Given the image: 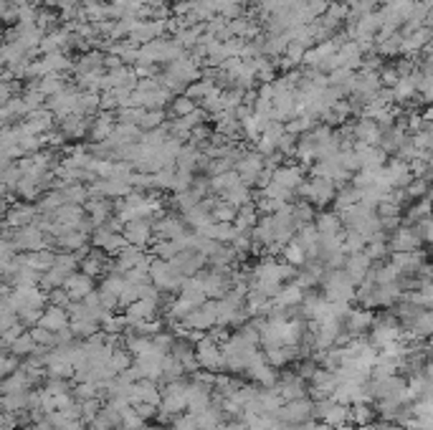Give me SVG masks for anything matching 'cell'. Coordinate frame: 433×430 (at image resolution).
Instances as JSON below:
<instances>
[{
    "label": "cell",
    "mask_w": 433,
    "mask_h": 430,
    "mask_svg": "<svg viewBox=\"0 0 433 430\" xmlns=\"http://www.w3.org/2000/svg\"><path fill=\"white\" fill-rule=\"evenodd\" d=\"M188 390H190V377L188 380H175L162 385V403H160L158 420H173L177 415L188 413Z\"/></svg>",
    "instance_id": "obj_1"
},
{
    "label": "cell",
    "mask_w": 433,
    "mask_h": 430,
    "mask_svg": "<svg viewBox=\"0 0 433 430\" xmlns=\"http://www.w3.org/2000/svg\"><path fill=\"white\" fill-rule=\"evenodd\" d=\"M319 289L327 301H352L358 294V283L347 276L345 268H337V271H325Z\"/></svg>",
    "instance_id": "obj_2"
},
{
    "label": "cell",
    "mask_w": 433,
    "mask_h": 430,
    "mask_svg": "<svg viewBox=\"0 0 433 430\" xmlns=\"http://www.w3.org/2000/svg\"><path fill=\"white\" fill-rule=\"evenodd\" d=\"M150 281L152 286L158 291H162V294H180V289H183V276L175 271V266H173V261H165V258H152L150 264Z\"/></svg>",
    "instance_id": "obj_3"
},
{
    "label": "cell",
    "mask_w": 433,
    "mask_h": 430,
    "mask_svg": "<svg viewBox=\"0 0 433 430\" xmlns=\"http://www.w3.org/2000/svg\"><path fill=\"white\" fill-rule=\"evenodd\" d=\"M403 324L395 314H385V316H375V324L370 329V344H373L378 352L385 349L393 342L403 340Z\"/></svg>",
    "instance_id": "obj_4"
},
{
    "label": "cell",
    "mask_w": 433,
    "mask_h": 430,
    "mask_svg": "<svg viewBox=\"0 0 433 430\" xmlns=\"http://www.w3.org/2000/svg\"><path fill=\"white\" fill-rule=\"evenodd\" d=\"M195 357H198L200 370H208V372H225V355H223V344L216 342L210 334H203L195 344Z\"/></svg>",
    "instance_id": "obj_5"
},
{
    "label": "cell",
    "mask_w": 433,
    "mask_h": 430,
    "mask_svg": "<svg viewBox=\"0 0 433 430\" xmlns=\"http://www.w3.org/2000/svg\"><path fill=\"white\" fill-rule=\"evenodd\" d=\"M177 327L190 329L195 334H208L210 329L218 327V301L216 299H208L206 304L195 306L190 314L183 319V324H177Z\"/></svg>",
    "instance_id": "obj_6"
},
{
    "label": "cell",
    "mask_w": 433,
    "mask_h": 430,
    "mask_svg": "<svg viewBox=\"0 0 433 430\" xmlns=\"http://www.w3.org/2000/svg\"><path fill=\"white\" fill-rule=\"evenodd\" d=\"M297 192L307 200L309 205L325 207L327 203H332L334 195H337V185H334L332 180H325V177H312V180H304V185H301Z\"/></svg>",
    "instance_id": "obj_7"
},
{
    "label": "cell",
    "mask_w": 433,
    "mask_h": 430,
    "mask_svg": "<svg viewBox=\"0 0 433 430\" xmlns=\"http://www.w3.org/2000/svg\"><path fill=\"white\" fill-rule=\"evenodd\" d=\"M279 422H289V425H304V422L314 420V397H299L292 403H284L276 413Z\"/></svg>",
    "instance_id": "obj_8"
},
{
    "label": "cell",
    "mask_w": 433,
    "mask_h": 430,
    "mask_svg": "<svg viewBox=\"0 0 433 430\" xmlns=\"http://www.w3.org/2000/svg\"><path fill=\"white\" fill-rule=\"evenodd\" d=\"M125 238L129 246H137V249H147L150 243H155V223L150 218H140V220H132V223L125 225Z\"/></svg>",
    "instance_id": "obj_9"
},
{
    "label": "cell",
    "mask_w": 433,
    "mask_h": 430,
    "mask_svg": "<svg viewBox=\"0 0 433 430\" xmlns=\"http://www.w3.org/2000/svg\"><path fill=\"white\" fill-rule=\"evenodd\" d=\"M342 324H345V331L350 334L352 340H358V337H362V334H367V331L373 329L375 324V316L370 309H350V314L342 319Z\"/></svg>",
    "instance_id": "obj_10"
},
{
    "label": "cell",
    "mask_w": 433,
    "mask_h": 430,
    "mask_svg": "<svg viewBox=\"0 0 433 430\" xmlns=\"http://www.w3.org/2000/svg\"><path fill=\"white\" fill-rule=\"evenodd\" d=\"M423 246V238H421V233L418 228H398V231L391 236V251L393 253H416L418 249Z\"/></svg>",
    "instance_id": "obj_11"
},
{
    "label": "cell",
    "mask_w": 433,
    "mask_h": 430,
    "mask_svg": "<svg viewBox=\"0 0 433 430\" xmlns=\"http://www.w3.org/2000/svg\"><path fill=\"white\" fill-rule=\"evenodd\" d=\"M403 329L408 331L410 337H416V340L433 337V309H431V306H421L416 314H413L408 322L403 324Z\"/></svg>",
    "instance_id": "obj_12"
},
{
    "label": "cell",
    "mask_w": 433,
    "mask_h": 430,
    "mask_svg": "<svg viewBox=\"0 0 433 430\" xmlns=\"http://www.w3.org/2000/svg\"><path fill=\"white\" fill-rule=\"evenodd\" d=\"M274 185H279L282 190L286 192H297L304 185V167L301 165H282L274 170V177H271Z\"/></svg>",
    "instance_id": "obj_13"
},
{
    "label": "cell",
    "mask_w": 433,
    "mask_h": 430,
    "mask_svg": "<svg viewBox=\"0 0 433 430\" xmlns=\"http://www.w3.org/2000/svg\"><path fill=\"white\" fill-rule=\"evenodd\" d=\"M340 380H337V372L332 370H325V367H319L317 375L309 380V395L314 397V400H322V397H332L334 390H337Z\"/></svg>",
    "instance_id": "obj_14"
},
{
    "label": "cell",
    "mask_w": 433,
    "mask_h": 430,
    "mask_svg": "<svg viewBox=\"0 0 433 430\" xmlns=\"http://www.w3.org/2000/svg\"><path fill=\"white\" fill-rule=\"evenodd\" d=\"M350 134L355 142H365V144H380V140H383V127L378 125L375 119H370V116H360L358 122L350 127Z\"/></svg>",
    "instance_id": "obj_15"
},
{
    "label": "cell",
    "mask_w": 433,
    "mask_h": 430,
    "mask_svg": "<svg viewBox=\"0 0 433 430\" xmlns=\"http://www.w3.org/2000/svg\"><path fill=\"white\" fill-rule=\"evenodd\" d=\"M213 205H216V200H200L198 205L190 207L188 213H183V220L190 225L193 231H203V228H208L210 223H216V218H213Z\"/></svg>",
    "instance_id": "obj_16"
},
{
    "label": "cell",
    "mask_w": 433,
    "mask_h": 430,
    "mask_svg": "<svg viewBox=\"0 0 433 430\" xmlns=\"http://www.w3.org/2000/svg\"><path fill=\"white\" fill-rule=\"evenodd\" d=\"M160 299H162V296H160ZM160 299H140V301L129 304L125 309L127 322L134 324V322H150V319H158V312L162 309Z\"/></svg>",
    "instance_id": "obj_17"
},
{
    "label": "cell",
    "mask_w": 433,
    "mask_h": 430,
    "mask_svg": "<svg viewBox=\"0 0 433 430\" xmlns=\"http://www.w3.org/2000/svg\"><path fill=\"white\" fill-rule=\"evenodd\" d=\"M210 405H213V388H206V385L190 380V390H188V413L200 415L203 410H208Z\"/></svg>",
    "instance_id": "obj_18"
},
{
    "label": "cell",
    "mask_w": 433,
    "mask_h": 430,
    "mask_svg": "<svg viewBox=\"0 0 433 430\" xmlns=\"http://www.w3.org/2000/svg\"><path fill=\"white\" fill-rule=\"evenodd\" d=\"M38 327L53 331V334L64 331L66 327H71V316H69V309H64V306L49 304L46 309H43V316H41V322H38Z\"/></svg>",
    "instance_id": "obj_19"
},
{
    "label": "cell",
    "mask_w": 433,
    "mask_h": 430,
    "mask_svg": "<svg viewBox=\"0 0 433 430\" xmlns=\"http://www.w3.org/2000/svg\"><path fill=\"white\" fill-rule=\"evenodd\" d=\"M36 218H38V207H34L31 203H18L5 210V228H25L36 223Z\"/></svg>",
    "instance_id": "obj_20"
},
{
    "label": "cell",
    "mask_w": 433,
    "mask_h": 430,
    "mask_svg": "<svg viewBox=\"0 0 433 430\" xmlns=\"http://www.w3.org/2000/svg\"><path fill=\"white\" fill-rule=\"evenodd\" d=\"M345 271H347V276H350L352 281L362 283L370 276V271H373V258L367 256L365 251L362 253H347V261H345Z\"/></svg>",
    "instance_id": "obj_21"
},
{
    "label": "cell",
    "mask_w": 433,
    "mask_h": 430,
    "mask_svg": "<svg viewBox=\"0 0 433 430\" xmlns=\"http://www.w3.org/2000/svg\"><path fill=\"white\" fill-rule=\"evenodd\" d=\"M64 289H66V294L71 296V301H84L89 294L97 291V286H94V276H89V273H84V271H76L66 281Z\"/></svg>",
    "instance_id": "obj_22"
},
{
    "label": "cell",
    "mask_w": 433,
    "mask_h": 430,
    "mask_svg": "<svg viewBox=\"0 0 433 430\" xmlns=\"http://www.w3.org/2000/svg\"><path fill=\"white\" fill-rule=\"evenodd\" d=\"M185 220L183 218H177V215H162L155 220V240H170V238H177V236H183L185 231Z\"/></svg>",
    "instance_id": "obj_23"
},
{
    "label": "cell",
    "mask_w": 433,
    "mask_h": 430,
    "mask_svg": "<svg viewBox=\"0 0 433 430\" xmlns=\"http://www.w3.org/2000/svg\"><path fill=\"white\" fill-rule=\"evenodd\" d=\"M92 122L94 116L71 114L66 119H61V132L66 134V140H82L84 134L92 132Z\"/></svg>",
    "instance_id": "obj_24"
},
{
    "label": "cell",
    "mask_w": 433,
    "mask_h": 430,
    "mask_svg": "<svg viewBox=\"0 0 433 430\" xmlns=\"http://www.w3.org/2000/svg\"><path fill=\"white\" fill-rule=\"evenodd\" d=\"M25 129L31 134H38V137H43V134L53 132V112L51 109H38V112H31V114L23 119Z\"/></svg>",
    "instance_id": "obj_25"
},
{
    "label": "cell",
    "mask_w": 433,
    "mask_h": 430,
    "mask_svg": "<svg viewBox=\"0 0 433 430\" xmlns=\"http://www.w3.org/2000/svg\"><path fill=\"white\" fill-rule=\"evenodd\" d=\"M59 195L66 205H86L89 203V188L84 182H66V185H59Z\"/></svg>",
    "instance_id": "obj_26"
},
{
    "label": "cell",
    "mask_w": 433,
    "mask_h": 430,
    "mask_svg": "<svg viewBox=\"0 0 433 430\" xmlns=\"http://www.w3.org/2000/svg\"><path fill=\"white\" fill-rule=\"evenodd\" d=\"M112 210H114V205L109 203V198H89V203H86V213H89V220L94 223V228L107 223L112 218Z\"/></svg>",
    "instance_id": "obj_27"
},
{
    "label": "cell",
    "mask_w": 433,
    "mask_h": 430,
    "mask_svg": "<svg viewBox=\"0 0 433 430\" xmlns=\"http://www.w3.org/2000/svg\"><path fill=\"white\" fill-rule=\"evenodd\" d=\"M31 395H34V390H18V392L3 395V413L10 415L25 413L28 405H31Z\"/></svg>",
    "instance_id": "obj_28"
},
{
    "label": "cell",
    "mask_w": 433,
    "mask_h": 430,
    "mask_svg": "<svg viewBox=\"0 0 433 430\" xmlns=\"http://www.w3.org/2000/svg\"><path fill=\"white\" fill-rule=\"evenodd\" d=\"M249 377L256 382V385H261L264 390H271V388H276V385H279V370H276V367H271L267 359H264L261 364H256V367H253V370L249 372Z\"/></svg>",
    "instance_id": "obj_29"
},
{
    "label": "cell",
    "mask_w": 433,
    "mask_h": 430,
    "mask_svg": "<svg viewBox=\"0 0 433 430\" xmlns=\"http://www.w3.org/2000/svg\"><path fill=\"white\" fill-rule=\"evenodd\" d=\"M342 215L337 213H319L314 218V228L319 236H342Z\"/></svg>",
    "instance_id": "obj_30"
},
{
    "label": "cell",
    "mask_w": 433,
    "mask_h": 430,
    "mask_svg": "<svg viewBox=\"0 0 433 430\" xmlns=\"http://www.w3.org/2000/svg\"><path fill=\"white\" fill-rule=\"evenodd\" d=\"M53 261H56V253L49 249L43 251H34V253H23V266H28V268H34V271L38 273H46L53 266Z\"/></svg>",
    "instance_id": "obj_31"
},
{
    "label": "cell",
    "mask_w": 433,
    "mask_h": 430,
    "mask_svg": "<svg viewBox=\"0 0 433 430\" xmlns=\"http://www.w3.org/2000/svg\"><path fill=\"white\" fill-rule=\"evenodd\" d=\"M221 200H225L228 205H234L236 210H238V207L251 205V203H253V192H251V185H246V182H238V185H236V188H231V190L225 192Z\"/></svg>",
    "instance_id": "obj_32"
},
{
    "label": "cell",
    "mask_w": 433,
    "mask_h": 430,
    "mask_svg": "<svg viewBox=\"0 0 433 430\" xmlns=\"http://www.w3.org/2000/svg\"><path fill=\"white\" fill-rule=\"evenodd\" d=\"M38 349H41V347H38V342L34 340V334H31V329L23 331V334H21V337H18V340L13 342V344H10V352H13L16 357H21V359H25V357L36 355Z\"/></svg>",
    "instance_id": "obj_33"
},
{
    "label": "cell",
    "mask_w": 433,
    "mask_h": 430,
    "mask_svg": "<svg viewBox=\"0 0 433 430\" xmlns=\"http://www.w3.org/2000/svg\"><path fill=\"white\" fill-rule=\"evenodd\" d=\"M375 418H378V413H375V407L370 405V403H360V405H352V425L355 428H370L375 422Z\"/></svg>",
    "instance_id": "obj_34"
},
{
    "label": "cell",
    "mask_w": 433,
    "mask_h": 430,
    "mask_svg": "<svg viewBox=\"0 0 433 430\" xmlns=\"http://www.w3.org/2000/svg\"><path fill=\"white\" fill-rule=\"evenodd\" d=\"M282 253H284V261H286V264H292L294 268H304V266L309 264V253H307V249H301V246L297 243V240H292V243H286Z\"/></svg>",
    "instance_id": "obj_35"
},
{
    "label": "cell",
    "mask_w": 433,
    "mask_h": 430,
    "mask_svg": "<svg viewBox=\"0 0 433 430\" xmlns=\"http://www.w3.org/2000/svg\"><path fill=\"white\" fill-rule=\"evenodd\" d=\"M258 223V207L251 203V205H243L238 207V213H236V220L234 225L238 231H253Z\"/></svg>",
    "instance_id": "obj_36"
},
{
    "label": "cell",
    "mask_w": 433,
    "mask_h": 430,
    "mask_svg": "<svg viewBox=\"0 0 433 430\" xmlns=\"http://www.w3.org/2000/svg\"><path fill=\"white\" fill-rule=\"evenodd\" d=\"M134 364V357L132 352L125 347V344H119V347H114V355H112V359H109V367L114 370V372H125V370H129Z\"/></svg>",
    "instance_id": "obj_37"
},
{
    "label": "cell",
    "mask_w": 433,
    "mask_h": 430,
    "mask_svg": "<svg viewBox=\"0 0 433 430\" xmlns=\"http://www.w3.org/2000/svg\"><path fill=\"white\" fill-rule=\"evenodd\" d=\"M94 422H99V425H104V428H109V430L122 428V410H117V407L109 405V403H104L99 418H97Z\"/></svg>",
    "instance_id": "obj_38"
},
{
    "label": "cell",
    "mask_w": 433,
    "mask_h": 430,
    "mask_svg": "<svg viewBox=\"0 0 433 430\" xmlns=\"http://www.w3.org/2000/svg\"><path fill=\"white\" fill-rule=\"evenodd\" d=\"M342 246H345V253H362L367 249V238L360 231H350L342 236Z\"/></svg>",
    "instance_id": "obj_39"
},
{
    "label": "cell",
    "mask_w": 433,
    "mask_h": 430,
    "mask_svg": "<svg viewBox=\"0 0 433 430\" xmlns=\"http://www.w3.org/2000/svg\"><path fill=\"white\" fill-rule=\"evenodd\" d=\"M142 132H150V129H160L165 127V109H147L145 116H142Z\"/></svg>",
    "instance_id": "obj_40"
},
{
    "label": "cell",
    "mask_w": 433,
    "mask_h": 430,
    "mask_svg": "<svg viewBox=\"0 0 433 430\" xmlns=\"http://www.w3.org/2000/svg\"><path fill=\"white\" fill-rule=\"evenodd\" d=\"M198 109V101H193L188 94H183V97H175L173 99V104H170V112H173V119H177V116H188L193 114Z\"/></svg>",
    "instance_id": "obj_41"
},
{
    "label": "cell",
    "mask_w": 433,
    "mask_h": 430,
    "mask_svg": "<svg viewBox=\"0 0 433 430\" xmlns=\"http://www.w3.org/2000/svg\"><path fill=\"white\" fill-rule=\"evenodd\" d=\"M236 213L238 210L234 205H228L225 200H216V205H213V218H216L218 223H234Z\"/></svg>",
    "instance_id": "obj_42"
},
{
    "label": "cell",
    "mask_w": 433,
    "mask_h": 430,
    "mask_svg": "<svg viewBox=\"0 0 433 430\" xmlns=\"http://www.w3.org/2000/svg\"><path fill=\"white\" fill-rule=\"evenodd\" d=\"M145 425H147V420L132 405L127 407V410H122V428L125 430H142Z\"/></svg>",
    "instance_id": "obj_43"
},
{
    "label": "cell",
    "mask_w": 433,
    "mask_h": 430,
    "mask_svg": "<svg viewBox=\"0 0 433 430\" xmlns=\"http://www.w3.org/2000/svg\"><path fill=\"white\" fill-rule=\"evenodd\" d=\"M49 304L69 309V306H71V296L66 294V289H53V291H49Z\"/></svg>",
    "instance_id": "obj_44"
},
{
    "label": "cell",
    "mask_w": 433,
    "mask_h": 430,
    "mask_svg": "<svg viewBox=\"0 0 433 430\" xmlns=\"http://www.w3.org/2000/svg\"><path fill=\"white\" fill-rule=\"evenodd\" d=\"M418 233H421L423 243H431L433 246V218H421L418 220Z\"/></svg>",
    "instance_id": "obj_45"
},
{
    "label": "cell",
    "mask_w": 433,
    "mask_h": 430,
    "mask_svg": "<svg viewBox=\"0 0 433 430\" xmlns=\"http://www.w3.org/2000/svg\"><path fill=\"white\" fill-rule=\"evenodd\" d=\"M137 413L145 418V420H150V418H158V413H160V407L158 405H150V403H137V405H132Z\"/></svg>",
    "instance_id": "obj_46"
},
{
    "label": "cell",
    "mask_w": 433,
    "mask_h": 430,
    "mask_svg": "<svg viewBox=\"0 0 433 430\" xmlns=\"http://www.w3.org/2000/svg\"><path fill=\"white\" fill-rule=\"evenodd\" d=\"M122 66H127L125 61H122V56H117V53H107V56H104V68H107V71H117V68Z\"/></svg>",
    "instance_id": "obj_47"
},
{
    "label": "cell",
    "mask_w": 433,
    "mask_h": 430,
    "mask_svg": "<svg viewBox=\"0 0 433 430\" xmlns=\"http://www.w3.org/2000/svg\"><path fill=\"white\" fill-rule=\"evenodd\" d=\"M28 430H56V428L51 425L49 418H43V420H36L34 425H31V428H28Z\"/></svg>",
    "instance_id": "obj_48"
},
{
    "label": "cell",
    "mask_w": 433,
    "mask_h": 430,
    "mask_svg": "<svg viewBox=\"0 0 433 430\" xmlns=\"http://www.w3.org/2000/svg\"><path fill=\"white\" fill-rule=\"evenodd\" d=\"M271 430H301V425H289V422H276Z\"/></svg>",
    "instance_id": "obj_49"
},
{
    "label": "cell",
    "mask_w": 433,
    "mask_h": 430,
    "mask_svg": "<svg viewBox=\"0 0 433 430\" xmlns=\"http://www.w3.org/2000/svg\"><path fill=\"white\" fill-rule=\"evenodd\" d=\"M365 430H403V428H398V425H370Z\"/></svg>",
    "instance_id": "obj_50"
},
{
    "label": "cell",
    "mask_w": 433,
    "mask_h": 430,
    "mask_svg": "<svg viewBox=\"0 0 433 430\" xmlns=\"http://www.w3.org/2000/svg\"><path fill=\"white\" fill-rule=\"evenodd\" d=\"M86 430H109V428H104V425H99V422H89V428Z\"/></svg>",
    "instance_id": "obj_51"
},
{
    "label": "cell",
    "mask_w": 433,
    "mask_h": 430,
    "mask_svg": "<svg viewBox=\"0 0 433 430\" xmlns=\"http://www.w3.org/2000/svg\"><path fill=\"white\" fill-rule=\"evenodd\" d=\"M142 430H170V428H162V425H145Z\"/></svg>",
    "instance_id": "obj_52"
},
{
    "label": "cell",
    "mask_w": 433,
    "mask_h": 430,
    "mask_svg": "<svg viewBox=\"0 0 433 430\" xmlns=\"http://www.w3.org/2000/svg\"><path fill=\"white\" fill-rule=\"evenodd\" d=\"M340 3H345V5H350V8H355L360 0H340Z\"/></svg>",
    "instance_id": "obj_53"
},
{
    "label": "cell",
    "mask_w": 433,
    "mask_h": 430,
    "mask_svg": "<svg viewBox=\"0 0 433 430\" xmlns=\"http://www.w3.org/2000/svg\"><path fill=\"white\" fill-rule=\"evenodd\" d=\"M231 3H236V5H241V8H246V5H249V0H231Z\"/></svg>",
    "instance_id": "obj_54"
},
{
    "label": "cell",
    "mask_w": 433,
    "mask_h": 430,
    "mask_svg": "<svg viewBox=\"0 0 433 430\" xmlns=\"http://www.w3.org/2000/svg\"><path fill=\"white\" fill-rule=\"evenodd\" d=\"M5 430H18L16 425H5Z\"/></svg>",
    "instance_id": "obj_55"
},
{
    "label": "cell",
    "mask_w": 433,
    "mask_h": 430,
    "mask_svg": "<svg viewBox=\"0 0 433 430\" xmlns=\"http://www.w3.org/2000/svg\"><path fill=\"white\" fill-rule=\"evenodd\" d=\"M256 3H264V0H256Z\"/></svg>",
    "instance_id": "obj_56"
},
{
    "label": "cell",
    "mask_w": 433,
    "mask_h": 430,
    "mask_svg": "<svg viewBox=\"0 0 433 430\" xmlns=\"http://www.w3.org/2000/svg\"><path fill=\"white\" fill-rule=\"evenodd\" d=\"M117 430H125V428H117Z\"/></svg>",
    "instance_id": "obj_57"
}]
</instances>
